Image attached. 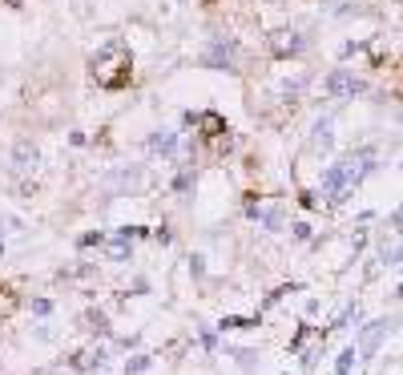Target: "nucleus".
I'll return each instance as SVG.
<instances>
[{"label":"nucleus","mask_w":403,"mask_h":375,"mask_svg":"<svg viewBox=\"0 0 403 375\" xmlns=\"http://www.w3.org/2000/svg\"><path fill=\"white\" fill-rule=\"evenodd\" d=\"M383 262H387V266H400V242L383 246Z\"/></svg>","instance_id":"obj_15"},{"label":"nucleus","mask_w":403,"mask_h":375,"mask_svg":"<svg viewBox=\"0 0 403 375\" xmlns=\"http://www.w3.org/2000/svg\"><path fill=\"white\" fill-rule=\"evenodd\" d=\"M89 323H93L89 331H97V335H105V331H109V319H105L101 311H97V315H89Z\"/></svg>","instance_id":"obj_16"},{"label":"nucleus","mask_w":403,"mask_h":375,"mask_svg":"<svg viewBox=\"0 0 403 375\" xmlns=\"http://www.w3.org/2000/svg\"><path fill=\"white\" fill-rule=\"evenodd\" d=\"M323 194L331 198V202H347V194H351V182H347V170L343 162H335L323 170Z\"/></svg>","instance_id":"obj_5"},{"label":"nucleus","mask_w":403,"mask_h":375,"mask_svg":"<svg viewBox=\"0 0 403 375\" xmlns=\"http://www.w3.org/2000/svg\"><path fill=\"white\" fill-rule=\"evenodd\" d=\"M303 48H307V41H303V33H294V28H279V33H270V53H274L279 61L299 57Z\"/></svg>","instance_id":"obj_4"},{"label":"nucleus","mask_w":403,"mask_h":375,"mask_svg":"<svg viewBox=\"0 0 403 375\" xmlns=\"http://www.w3.org/2000/svg\"><path fill=\"white\" fill-rule=\"evenodd\" d=\"M149 149L162 154V158H174V149H178V134H174V129H158V134L149 138Z\"/></svg>","instance_id":"obj_9"},{"label":"nucleus","mask_w":403,"mask_h":375,"mask_svg":"<svg viewBox=\"0 0 403 375\" xmlns=\"http://www.w3.org/2000/svg\"><path fill=\"white\" fill-rule=\"evenodd\" d=\"M387 319H379V323H371V327H363V335H359V343H363V355H375V347H379V339L387 335Z\"/></svg>","instance_id":"obj_8"},{"label":"nucleus","mask_w":403,"mask_h":375,"mask_svg":"<svg viewBox=\"0 0 403 375\" xmlns=\"http://www.w3.org/2000/svg\"><path fill=\"white\" fill-rule=\"evenodd\" d=\"M310 145L319 149V154H327L335 145V134H331V121H315V138H310Z\"/></svg>","instance_id":"obj_10"},{"label":"nucleus","mask_w":403,"mask_h":375,"mask_svg":"<svg viewBox=\"0 0 403 375\" xmlns=\"http://www.w3.org/2000/svg\"><path fill=\"white\" fill-rule=\"evenodd\" d=\"M129 77H133V57H129L125 41H118V37L105 41L93 57V81L101 89H125Z\"/></svg>","instance_id":"obj_1"},{"label":"nucleus","mask_w":403,"mask_h":375,"mask_svg":"<svg viewBox=\"0 0 403 375\" xmlns=\"http://www.w3.org/2000/svg\"><path fill=\"white\" fill-rule=\"evenodd\" d=\"M153 367V359L149 355H133L129 363H125V375H142V372H149Z\"/></svg>","instance_id":"obj_13"},{"label":"nucleus","mask_w":403,"mask_h":375,"mask_svg":"<svg viewBox=\"0 0 403 375\" xmlns=\"http://www.w3.org/2000/svg\"><path fill=\"white\" fill-rule=\"evenodd\" d=\"M105 359H109V351H105V347H97V351L81 355V359H77V367H85V372H93V367H105Z\"/></svg>","instance_id":"obj_11"},{"label":"nucleus","mask_w":403,"mask_h":375,"mask_svg":"<svg viewBox=\"0 0 403 375\" xmlns=\"http://www.w3.org/2000/svg\"><path fill=\"white\" fill-rule=\"evenodd\" d=\"M254 323H259V319H238V315H226V319L218 323V331L226 335V331H242V327H254Z\"/></svg>","instance_id":"obj_12"},{"label":"nucleus","mask_w":403,"mask_h":375,"mask_svg":"<svg viewBox=\"0 0 403 375\" xmlns=\"http://www.w3.org/2000/svg\"><path fill=\"white\" fill-rule=\"evenodd\" d=\"M202 262H206L202 255H194V258H190V275H194V279H202V275H206V266H202Z\"/></svg>","instance_id":"obj_17"},{"label":"nucleus","mask_w":403,"mask_h":375,"mask_svg":"<svg viewBox=\"0 0 403 375\" xmlns=\"http://www.w3.org/2000/svg\"><path fill=\"white\" fill-rule=\"evenodd\" d=\"M290 230H294V238H299V242H307V238H310V226H307V222H294Z\"/></svg>","instance_id":"obj_18"},{"label":"nucleus","mask_w":403,"mask_h":375,"mask_svg":"<svg viewBox=\"0 0 403 375\" xmlns=\"http://www.w3.org/2000/svg\"><path fill=\"white\" fill-rule=\"evenodd\" d=\"M142 235L138 226H121L118 235H113V242H109V255L118 258V262H125V258L133 255V238Z\"/></svg>","instance_id":"obj_7"},{"label":"nucleus","mask_w":403,"mask_h":375,"mask_svg":"<svg viewBox=\"0 0 403 375\" xmlns=\"http://www.w3.org/2000/svg\"><path fill=\"white\" fill-rule=\"evenodd\" d=\"M32 311H37V315H48V311H53V303H48V299H37V303H32Z\"/></svg>","instance_id":"obj_19"},{"label":"nucleus","mask_w":403,"mask_h":375,"mask_svg":"<svg viewBox=\"0 0 403 375\" xmlns=\"http://www.w3.org/2000/svg\"><path fill=\"white\" fill-rule=\"evenodd\" d=\"M351 367H355V347H347V351L339 355V363H335V375H351Z\"/></svg>","instance_id":"obj_14"},{"label":"nucleus","mask_w":403,"mask_h":375,"mask_svg":"<svg viewBox=\"0 0 403 375\" xmlns=\"http://www.w3.org/2000/svg\"><path fill=\"white\" fill-rule=\"evenodd\" d=\"M37 165H41V149H37L32 141H21V145L12 149V170H17V174H32Z\"/></svg>","instance_id":"obj_6"},{"label":"nucleus","mask_w":403,"mask_h":375,"mask_svg":"<svg viewBox=\"0 0 403 375\" xmlns=\"http://www.w3.org/2000/svg\"><path fill=\"white\" fill-rule=\"evenodd\" d=\"M4 4H8V8H17V4H21V0H4Z\"/></svg>","instance_id":"obj_20"},{"label":"nucleus","mask_w":403,"mask_h":375,"mask_svg":"<svg viewBox=\"0 0 403 375\" xmlns=\"http://www.w3.org/2000/svg\"><path fill=\"white\" fill-rule=\"evenodd\" d=\"M323 93L335 97V101H351V97L363 93V81H359L351 69H335L327 81H323Z\"/></svg>","instance_id":"obj_3"},{"label":"nucleus","mask_w":403,"mask_h":375,"mask_svg":"<svg viewBox=\"0 0 403 375\" xmlns=\"http://www.w3.org/2000/svg\"><path fill=\"white\" fill-rule=\"evenodd\" d=\"M238 61V41L234 37H210V45L202 48V65L218 73H234Z\"/></svg>","instance_id":"obj_2"}]
</instances>
